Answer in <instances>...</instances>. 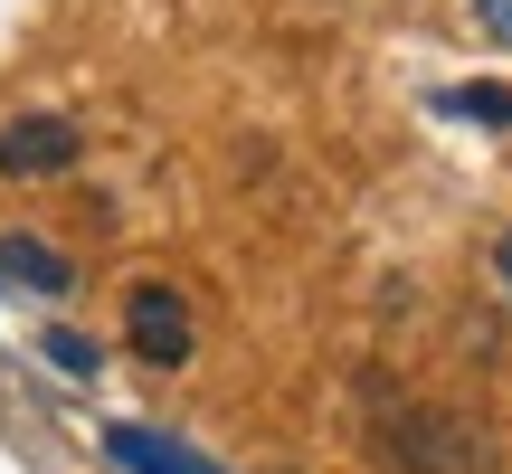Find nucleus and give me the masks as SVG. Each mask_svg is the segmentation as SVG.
I'll list each match as a JSON object with an SVG mask.
<instances>
[{"label": "nucleus", "mask_w": 512, "mask_h": 474, "mask_svg": "<svg viewBox=\"0 0 512 474\" xmlns=\"http://www.w3.org/2000/svg\"><path fill=\"white\" fill-rule=\"evenodd\" d=\"M494 285H503V304H512V237L494 247Z\"/></svg>", "instance_id": "9"}, {"label": "nucleus", "mask_w": 512, "mask_h": 474, "mask_svg": "<svg viewBox=\"0 0 512 474\" xmlns=\"http://www.w3.org/2000/svg\"><path fill=\"white\" fill-rule=\"evenodd\" d=\"M76 124L67 114H19V124H0V171L10 181H48V171H76Z\"/></svg>", "instance_id": "1"}, {"label": "nucleus", "mask_w": 512, "mask_h": 474, "mask_svg": "<svg viewBox=\"0 0 512 474\" xmlns=\"http://www.w3.org/2000/svg\"><path fill=\"white\" fill-rule=\"evenodd\" d=\"M399 465L408 474H484V437L465 418H399Z\"/></svg>", "instance_id": "2"}, {"label": "nucleus", "mask_w": 512, "mask_h": 474, "mask_svg": "<svg viewBox=\"0 0 512 474\" xmlns=\"http://www.w3.org/2000/svg\"><path fill=\"white\" fill-rule=\"evenodd\" d=\"M124 332H133V351H143L152 370H181V361H190V304H181L171 285H133Z\"/></svg>", "instance_id": "3"}, {"label": "nucleus", "mask_w": 512, "mask_h": 474, "mask_svg": "<svg viewBox=\"0 0 512 474\" xmlns=\"http://www.w3.org/2000/svg\"><path fill=\"white\" fill-rule=\"evenodd\" d=\"M446 114H484V124H512V95H494V86H465V95H446Z\"/></svg>", "instance_id": "7"}, {"label": "nucleus", "mask_w": 512, "mask_h": 474, "mask_svg": "<svg viewBox=\"0 0 512 474\" xmlns=\"http://www.w3.org/2000/svg\"><path fill=\"white\" fill-rule=\"evenodd\" d=\"M114 465L124 474H209V465H190V456H171V437H152V427H114Z\"/></svg>", "instance_id": "5"}, {"label": "nucleus", "mask_w": 512, "mask_h": 474, "mask_svg": "<svg viewBox=\"0 0 512 474\" xmlns=\"http://www.w3.org/2000/svg\"><path fill=\"white\" fill-rule=\"evenodd\" d=\"M475 29L494 38V48H512V0H475Z\"/></svg>", "instance_id": "8"}, {"label": "nucleus", "mask_w": 512, "mask_h": 474, "mask_svg": "<svg viewBox=\"0 0 512 474\" xmlns=\"http://www.w3.org/2000/svg\"><path fill=\"white\" fill-rule=\"evenodd\" d=\"M48 361L67 370V380H95V342L86 332H48Z\"/></svg>", "instance_id": "6"}, {"label": "nucleus", "mask_w": 512, "mask_h": 474, "mask_svg": "<svg viewBox=\"0 0 512 474\" xmlns=\"http://www.w3.org/2000/svg\"><path fill=\"white\" fill-rule=\"evenodd\" d=\"M0 275H10V285H29V294H76V266L57 247H38V237H0Z\"/></svg>", "instance_id": "4"}]
</instances>
